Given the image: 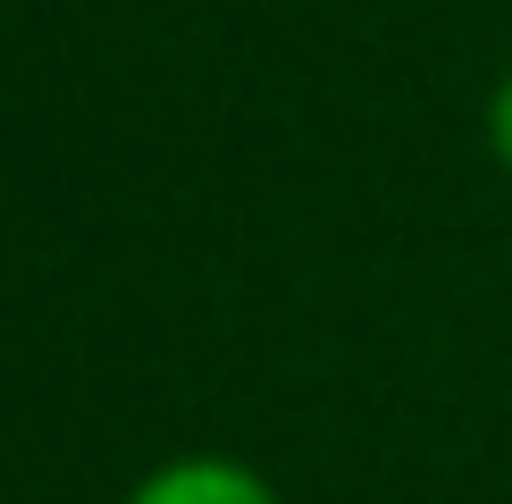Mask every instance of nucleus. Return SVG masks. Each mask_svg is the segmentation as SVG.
I'll return each instance as SVG.
<instances>
[{"mask_svg":"<svg viewBox=\"0 0 512 504\" xmlns=\"http://www.w3.org/2000/svg\"><path fill=\"white\" fill-rule=\"evenodd\" d=\"M126 504H277V488L252 462H227V454H177L160 462L152 479H135Z\"/></svg>","mask_w":512,"mask_h":504,"instance_id":"1","label":"nucleus"},{"mask_svg":"<svg viewBox=\"0 0 512 504\" xmlns=\"http://www.w3.org/2000/svg\"><path fill=\"white\" fill-rule=\"evenodd\" d=\"M487 143H496V160H504V177H512V76L496 84V101H487Z\"/></svg>","mask_w":512,"mask_h":504,"instance_id":"2","label":"nucleus"}]
</instances>
